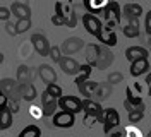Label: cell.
Listing matches in <instances>:
<instances>
[{
  "instance_id": "1",
  "label": "cell",
  "mask_w": 151,
  "mask_h": 137,
  "mask_svg": "<svg viewBox=\"0 0 151 137\" xmlns=\"http://www.w3.org/2000/svg\"><path fill=\"white\" fill-rule=\"evenodd\" d=\"M58 108L64 110V111H70V113H81L83 111V100H79L77 96H72V94H69V96H62V98H58Z\"/></svg>"
},
{
  "instance_id": "2",
  "label": "cell",
  "mask_w": 151,
  "mask_h": 137,
  "mask_svg": "<svg viewBox=\"0 0 151 137\" xmlns=\"http://www.w3.org/2000/svg\"><path fill=\"white\" fill-rule=\"evenodd\" d=\"M103 132L108 136L113 128H117L120 125V115L115 108H105L103 111Z\"/></svg>"
},
{
  "instance_id": "3",
  "label": "cell",
  "mask_w": 151,
  "mask_h": 137,
  "mask_svg": "<svg viewBox=\"0 0 151 137\" xmlns=\"http://www.w3.org/2000/svg\"><path fill=\"white\" fill-rule=\"evenodd\" d=\"M52 123H53V127H58V128H70L74 127L76 123V115L70 113V111L60 110L52 117Z\"/></svg>"
},
{
  "instance_id": "4",
  "label": "cell",
  "mask_w": 151,
  "mask_h": 137,
  "mask_svg": "<svg viewBox=\"0 0 151 137\" xmlns=\"http://www.w3.org/2000/svg\"><path fill=\"white\" fill-rule=\"evenodd\" d=\"M31 45L35 46V50H36L38 55H41V57H50V41H48V38L45 34H41V33H35L33 36H31Z\"/></svg>"
},
{
  "instance_id": "5",
  "label": "cell",
  "mask_w": 151,
  "mask_h": 137,
  "mask_svg": "<svg viewBox=\"0 0 151 137\" xmlns=\"http://www.w3.org/2000/svg\"><path fill=\"white\" fill-rule=\"evenodd\" d=\"M83 24H84L86 31L89 34H93V36H98L100 31H101V27H103L101 19H98L94 14H89V12H86L84 16H83Z\"/></svg>"
},
{
  "instance_id": "6",
  "label": "cell",
  "mask_w": 151,
  "mask_h": 137,
  "mask_svg": "<svg viewBox=\"0 0 151 137\" xmlns=\"http://www.w3.org/2000/svg\"><path fill=\"white\" fill-rule=\"evenodd\" d=\"M58 65L64 70V74H67V75H79V72H81V64L76 58L69 57V55H62Z\"/></svg>"
},
{
  "instance_id": "7",
  "label": "cell",
  "mask_w": 151,
  "mask_h": 137,
  "mask_svg": "<svg viewBox=\"0 0 151 137\" xmlns=\"http://www.w3.org/2000/svg\"><path fill=\"white\" fill-rule=\"evenodd\" d=\"M84 41L81 39L79 36H70V38H67L65 41L62 43V46H60V50L64 52V55H74L77 53V52H81L83 48H84Z\"/></svg>"
},
{
  "instance_id": "8",
  "label": "cell",
  "mask_w": 151,
  "mask_h": 137,
  "mask_svg": "<svg viewBox=\"0 0 151 137\" xmlns=\"http://www.w3.org/2000/svg\"><path fill=\"white\" fill-rule=\"evenodd\" d=\"M83 111L86 115H93L98 118V122H103V111L105 108H101L100 101L96 100H83Z\"/></svg>"
},
{
  "instance_id": "9",
  "label": "cell",
  "mask_w": 151,
  "mask_h": 137,
  "mask_svg": "<svg viewBox=\"0 0 151 137\" xmlns=\"http://www.w3.org/2000/svg\"><path fill=\"white\" fill-rule=\"evenodd\" d=\"M113 60H115V57H113L110 46L100 45V55H98V64H96V67L100 70H105V69H108L113 64Z\"/></svg>"
},
{
  "instance_id": "10",
  "label": "cell",
  "mask_w": 151,
  "mask_h": 137,
  "mask_svg": "<svg viewBox=\"0 0 151 137\" xmlns=\"http://www.w3.org/2000/svg\"><path fill=\"white\" fill-rule=\"evenodd\" d=\"M150 57V52L144 48V46H129L127 50H125V58L129 60V62H136V60H141V58H148Z\"/></svg>"
},
{
  "instance_id": "11",
  "label": "cell",
  "mask_w": 151,
  "mask_h": 137,
  "mask_svg": "<svg viewBox=\"0 0 151 137\" xmlns=\"http://www.w3.org/2000/svg\"><path fill=\"white\" fill-rule=\"evenodd\" d=\"M38 75H40V79L45 82V84H53V82H57V72L52 69V65H48V64H41L38 67Z\"/></svg>"
},
{
  "instance_id": "12",
  "label": "cell",
  "mask_w": 151,
  "mask_h": 137,
  "mask_svg": "<svg viewBox=\"0 0 151 137\" xmlns=\"http://www.w3.org/2000/svg\"><path fill=\"white\" fill-rule=\"evenodd\" d=\"M142 5L141 4H134V2H129V4H125L122 7V16L132 21V19H139L142 16Z\"/></svg>"
},
{
  "instance_id": "13",
  "label": "cell",
  "mask_w": 151,
  "mask_h": 137,
  "mask_svg": "<svg viewBox=\"0 0 151 137\" xmlns=\"http://www.w3.org/2000/svg\"><path fill=\"white\" fill-rule=\"evenodd\" d=\"M10 12L12 16H16V19H31V7L22 4V2H14L10 5Z\"/></svg>"
},
{
  "instance_id": "14",
  "label": "cell",
  "mask_w": 151,
  "mask_h": 137,
  "mask_svg": "<svg viewBox=\"0 0 151 137\" xmlns=\"http://www.w3.org/2000/svg\"><path fill=\"white\" fill-rule=\"evenodd\" d=\"M98 41L105 46H115L119 43V39H117V34H115V31H108L106 27H101V31H100V34H98Z\"/></svg>"
},
{
  "instance_id": "15",
  "label": "cell",
  "mask_w": 151,
  "mask_h": 137,
  "mask_svg": "<svg viewBox=\"0 0 151 137\" xmlns=\"http://www.w3.org/2000/svg\"><path fill=\"white\" fill-rule=\"evenodd\" d=\"M150 72V62L148 58H141V60H136L131 64V75L132 77H139L144 74Z\"/></svg>"
},
{
  "instance_id": "16",
  "label": "cell",
  "mask_w": 151,
  "mask_h": 137,
  "mask_svg": "<svg viewBox=\"0 0 151 137\" xmlns=\"http://www.w3.org/2000/svg\"><path fill=\"white\" fill-rule=\"evenodd\" d=\"M98 84H100V82H96V81H89V79H88L86 82L79 84V86H77V89H79V93H81V96H84V100H93L94 91H96Z\"/></svg>"
},
{
  "instance_id": "17",
  "label": "cell",
  "mask_w": 151,
  "mask_h": 137,
  "mask_svg": "<svg viewBox=\"0 0 151 137\" xmlns=\"http://www.w3.org/2000/svg\"><path fill=\"white\" fill-rule=\"evenodd\" d=\"M112 84L106 81V82H100L98 84V88H96V91H94V96H96V101H105L108 100L110 96H112Z\"/></svg>"
},
{
  "instance_id": "18",
  "label": "cell",
  "mask_w": 151,
  "mask_h": 137,
  "mask_svg": "<svg viewBox=\"0 0 151 137\" xmlns=\"http://www.w3.org/2000/svg\"><path fill=\"white\" fill-rule=\"evenodd\" d=\"M84 50H86V62L91 65V67H96V64H98V55H100V45L89 43V45L84 46Z\"/></svg>"
},
{
  "instance_id": "19",
  "label": "cell",
  "mask_w": 151,
  "mask_h": 137,
  "mask_svg": "<svg viewBox=\"0 0 151 137\" xmlns=\"http://www.w3.org/2000/svg\"><path fill=\"white\" fill-rule=\"evenodd\" d=\"M19 89H21V98L24 101H35V98L38 96L36 88L31 84V82H26V84H19Z\"/></svg>"
},
{
  "instance_id": "20",
  "label": "cell",
  "mask_w": 151,
  "mask_h": 137,
  "mask_svg": "<svg viewBox=\"0 0 151 137\" xmlns=\"http://www.w3.org/2000/svg\"><path fill=\"white\" fill-rule=\"evenodd\" d=\"M17 88H19V82L16 81V79H10V77H4V79H0V91L5 93L7 96H10Z\"/></svg>"
},
{
  "instance_id": "21",
  "label": "cell",
  "mask_w": 151,
  "mask_h": 137,
  "mask_svg": "<svg viewBox=\"0 0 151 137\" xmlns=\"http://www.w3.org/2000/svg\"><path fill=\"white\" fill-rule=\"evenodd\" d=\"M31 77H33V72L28 65H19L16 72V81L19 84H26V82H31Z\"/></svg>"
},
{
  "instance_id": "22",
  "label": "cell",
  "mask_w": 151,
  "mask_h": 137,
  "mask_svg": "<svg viewBox=\"0 0 151 137\" xmlns=\"http://www.w3.org/2000/svg\"><path fill=\"white\" fill-rule=\"evenodd\" d=\"M12 127V111L9 106L4 110H0V130H7Z\"/></svg>"
},
{
  "instance_id": "23",
  "label": "cell",
  "mask_w": 151,
  "mask_h": 137,
  "mask_svg": "<svg viewBox=\"0 0 151 137\" xmlns=\"http://www.w3.org/2000/svg\"><path fill=\"white\" fill-rule=\"evenodd\" d=\"M106 7H108V10H110L112 19L117 21V24H120V22H122V7L119 5V2H117V0H110Z\"/></svg>"
},
{
  "instance_id": "24",
  "label": "cell",
  "mask_w": 151,
  "mask_h": 137,
  "mask_svg": "<svg viewBox=\"0 0 151 137\" xmlns=\"http://www.w3.org/2000/svg\"><path fill=\"white\" fill-rule=\"evenodd\" d=\"M125 100L134 106V110L137 108L141 103H144V101H142V96H141V94H134V91H132L131 86H127V88H125Z\"/></svg>"
},
{
  "instance_id": "25",
  "label": "cell",
  "mask_w": 151,
  "mask_h": 137,
  "mask_svg": "<svg viewBox=\"0 0 151 137\" xmlns=\"http://www.w3.org/2000/svg\"><path fill=\"white\" fill-rule=\"evenodd\" d=\"M17 137H41V128L38 127V125H28V127H24L21 132H19Z\"/></svg>"
},
{
  "instance_id": "26",
  "label": "cell",
  "mask_w": 151,
  "mask_h": 137,
  "mask_svg": "<svg viewBox=\"0 0 151 137\" xmlns=\"http://www.w3.org/2000/svg\"><path fill=\"white\" fill-rule=\"evenodd\" d=\"M91 70H93V67H91L89 64L81 65V72H79V75L76 77V86H79V84H83V82L88 81L89 75H91Z\"/></svg>"
},
{
  "instance_id": "27",
  "label": "cell",
  "mask_w": 151,
  "mask_h": 137,
  "mask_svg": "<svg viewBox=\"0 0 151 137\" xmlns=\"http://www.w3.org/2000/svg\"><path fill=\"white\" fill-rule=\"evenodd\" d=\"M108 2H110V0H91V2H89V5H88V9H86V10H88L89 14H96L98 10L105 9V7L108 5Z\"/></svg>"
},
{
  "instance_id": "28",
  "label": "cell",
  "mask_w": 151,
  "mask_h": 137,
  "mask_svg": "<svg viewBox=\"0 0 151 137\" xmlns=\"http://www.w3.org/2000/svg\"><path fill=\"white\" fill-rule=\"evenodd\" d=\"M122 33L125 38H139L141 36L139 26H132V24H125V27H122Z\"/></svg>"
},
{
  "instance_id": "29",
  "label": "cell",
  "mask_w": 151,
  "mask_h": 137,
  "mask_svg": "<svg viewBox=\"0 0 151 137\" xmlns=\"http://www.w3.org/2000/svg\"><path fill=\"white\" fill-rule=\"evenodd\" d=\"M65 26L67 27H76V24H77V16H76L74 10H70V7H65Z\"/></svg>"
},
{
  "instance_id": "30",
  "label": "cell",
  "mask_w": 151,
  "mask_h": 137,
  "mask_svg": "<svg viewBox=\"0 0 151 137\" xmlns=\"http://www.w3.org/2000/svg\"><path fill=\"white\" fill-rule=\"evenodd\" d=\"M41 108H43V117H53L58 108V101H52L48 105H43Z\"/></svg>"
},
{
  "instance_id": "31",
  "label": "cell",
  "mask_w": 151,
  "mask_h": 137,
  "mask_svg": "<svg viewBox=\"0 0 151 137\" xmlns=\"http://www.w3.org/2000/svg\"><path fill=\"white\" fill-rule=\"evenodd\" d=\"M47 91L55 98V100H58V98H62L64 96V91H62V88L57 84V82H53V84H47Z\"/></svg>"
},
{
  "instance_id": "32",
  "label": "cell",
  "mask_w": 151,
  "mask_h": 137,
  "mask_svg": "<svg viewBox=\"0 0 151 137\" xmlns=\"http://www.w3.org/2000/svg\"><path fill=\"white\" fill-rule=\"evenodd\" d=\"M29 27H31V19H19L16 22V29H17V34L26 33Z\"/></svg>"
},
{
  "instance_id": "33",
  "label": "cell",
  "mask_w": 151,
  "mask_h": 137,
  "mask_svg": "<svg viewBox=\"0 0 151 137\" xmlns=\"http://www.w3.org/2000/svg\"><path fill=\"white\" fill-rule=\"evenodd\" d=\"M142 118H144V111H139V110H132V111H129V123H132V125L139 123Z\"/></svg>"
},
{
  "instance_id": "34",
  "label": "cell",
  "mask_w": 151,
  "mask_h": 137,
  "mask_svg": "<svg viewBox=\"0 0 151 137\" xmlns=\"http://www.w3.org/2000/svg\"><path fill=\"white\" fill-rule=\"evenodd\" d=\"M124 136L125 137H142V132H141V128H137L136 125H131V127H127L124 130Z\"/></svg>"
},
{
  "instance_id": "35",
  "label": "cell",
  "mask_w": 151,
  "mask_h": 137,
  "mask_svg": "<svg viewBox=\"0 0 151 137\" xmlns=\"http://www.w3.org/2000/svg\"><path fill=\"white\" fill-rule=\"evenodd\" d=\"M106 81L110 82V84H119V82H124V75L120 72H110L108 74V77H106Z\"/></svg>"
},
{
  "instance_id": "36",
  "label": "cell",
  "mask_w": 151,
  "mask_h": 137,
  "mask_svg": "<svg viewBox=\"0 0 151 137\" xmlns=\"http://www.w3.org/2000/svg\"><path fill=\"white\" fill-rule=\"evenodd\" d=\"M50 57H52V60H53V62L58 64V62H60V58H62V50H60L58 46H52V48H50Z\"/></svg>"
},
{
  "instance_id": "37",
  "label": "cell",
  "mask_w": 151,
  "mask_h": 137,
  "mask_svg": "<svg viewBox=\"0 0 151 137\" xmlns=\"http://www.w3.org/2000/svg\"><path fill=\"white\" fill-rule=\"evenodd\" d=\"M52 24L53 26H65V16H58V14H53L52 16Z\"/></svg>"
},
{
  "instance_id": "38",
  "label": "cell",
  "mask_w": 151,
  "mask_h": 137,
  "mask_svg": "<svg viewBox=\"0 0 151 137\" xmlns=\"http://www.w3.org/2000/svg\"><path fill=\"white\" fill-rule=\"evenodd\" d=\"M12 16V12H10V7H0V21H4V22H7Z\"/></svg>"
},
{
  "instance_id": "39",
  "label": "cell",
  "mask_w": 151,
  "mask_h": 137,
  "mask_svg": "<svg viewBox=\"0 0 151 137\" xmlns=\"http://www.w3.org/2000/svg\"><path fill=\"white\" fill-rule=\"evenodd\" d=\"M40 98H41V106H43V105H48V103H52V101H57L55 98H53V96L47 91V89L43 91V94H41Z\"/></svg>"
},
{
  "instance_id": "40",
  "label": "cell",
  "mask_w": 151,
  "mask_h": 137,
  "mask_svg": "<svg viewBox=\"0 0 151 137\" xmlns=\"http://www.w3.org/2000/svg\"><path fill=\"white\" fill-rule=\"evenodd\" d=\"M144 27H146L148 36H151V10L146 12V17H144Z\"/></svg>"
},
{
  "instance_id": "41",
  "label": "cell",
  "mask_w": 151,
  "mask_h": 137,
  "mask_svg": "<svg viewBox=\"0 0 151 137\" xmlns=\"http://www.w3.org/2000/svg\"><path fill=\"white\" fill-rule=\"evenodd\" d=\"M5 31H7V34H10V36H16L17 34V29H16V24H12V22H5Z\"/></svg>"
},
{
  "instance_id": "42",
  "label": "cell",
  "mask_w": 151,
  "mask_h": 137,
  "mask_svg": "<svg viewBox=\"0 0 151 137\" xmlns=\"http://www.w3.org/2000/svg\"><path fill=\"white\" fill-rule=\"evenodd\" d=\"M7 105H9V96H7L5 93L0 91V110L7 108Z\"/></svg>"
},
{
  "instance_id": "43",
  "label": "cell",
  "mask_w": 151,
  "mask_h": 137,
  "mask_svg": "<svg viewBox=\"0 0 151 137\" xmlns=\"http://www.w3.org/2000/svg\"><path fill=\"white\" fill-rule=\"evenodd\" d=\"M55 14H58V16H64L65 14V9H64V4L58 0V2H55Z\"/></svg>"
},
{
  "instance_id": "44",
  "label": "cell",
  "mask_w": 151,
  "mask_h": 137,
  "mask_svg": "<svg viewBox=\"0 0 151 137\" xmlns=\"http://www.w3.org/2000/svg\"><path fill=\"white\" fill-rule=\"evenodd\" d=\"M9 110L12 111V113H17L19 111V101H14V100H9Z\"/></svg>"
},
{
  "instance_id": "45",
  "label": "cell",
  "mask_w": 151,
  "mask_h": 137,
  "mask_svg": "<svg viewBox=\"0 0 151 137\" xmlns=\"http://www.w3.org/2000/svg\"><path fill=\"white\" fill-rule=\"evenodd\" d=\"M31 115H33L35 118H40V117H43V108L40 110L38 106H31Z\"/></svg>"
},
{
  "instance_id": "46",
  "label": "cell",
  "mask_w": 151,
  "mask_h": 137,
  "mask_svg": "<svg viewBox=\"0 0 151 137\" xmlns=\"http://www.w3.org/2000/svg\"><path fill=\"white\" fill-rule=\"evenodd\" d=\"M94 120L98 122V118H96V117H93V115H86L83 122H84V123L88 125V127H91V125H93V122H94Z\"/></svg>"
},
{
  "instance_id": "47",
  "label": "cell",
  "mask_w": 151,
  "mask_h": 137,
  "mask_svg": "<svg viewBox=\"0 0 151 137\" xmlns=\"http://www.w3.org/2000/svg\"><path fill=\"white\" fill-rule=\"evenodd\" d=\"M146 86H148V96H151V70L146 74Z\"/></svg>"
},
{
  "instance_id": "48",
  "label": "cell",
  "mask_w": 151,
  "mask_h": 137,
  "mask_svg": "<svg viewBox=\"0 0 151 137\" xmlns=\"http://www.w3.org/2000/svg\"><path fill=\"white\" fill-rule=\"evenodd\" d=\"M108 137H124V130H119V132H112V134H108Z\"/></svg>"
},
{
  "instance_id": "49",
  "label": "cell",
  "mask_w": 151,
  "mask_h": 137,
  "mask_svg": "<svg viewBox=\"0 0 151 137\" xmlns=\"http://www.w3.org/2000/svg\"><path fill=\"white\" fill-rule=\"evenodd\" d=\"M134 89H136V91H137V94H141V91H142L141 84H139V82H136V84H134Z\"/></svg>"
},
{
  "instance_id": "50",
  "label": "cell",
  "mask_w": 151,
  "mask_h": 137,
  "mask_svg": "<svg viewBox=\"0 0 151 137\" xmlns=\"http://www.w3.org/2000/svg\"><path fill=\"white\" fill-rule=\"evenodd\" d=\"M89 2H91V0H83V5H84V9H88V5H89Z\"/></svg>"
},
{
  "instance_id": "51",
  "label": "cell",
  "mask_w": 151,
  "mask_h": 137,
  "mask_svg": "<svg viewBox=\"0 0 151 137\" xmlns=\"http://www.w3.org/2000/svg\"><path fill=\"white\" fill-rule=\"evenodd\" d=\"M4 58H5V57H4V53H2V52H0V64L4 62Z\"/></svg>"
},
{
  "instance_id": "52",
  "label": "cell",
  "mask_w": 151,
  "mask_h": 137,
  "mask_svg": "<svg viewBox=\"0 0 151 137\" xmlns=\"http://www.w3.org/2000/svg\"><path fill=\"white\" fill-rule=\"evenodd\" d=\"M146 137H151V130H150V132H148V134H146Z\"/></svg>"
}]
</instances>
